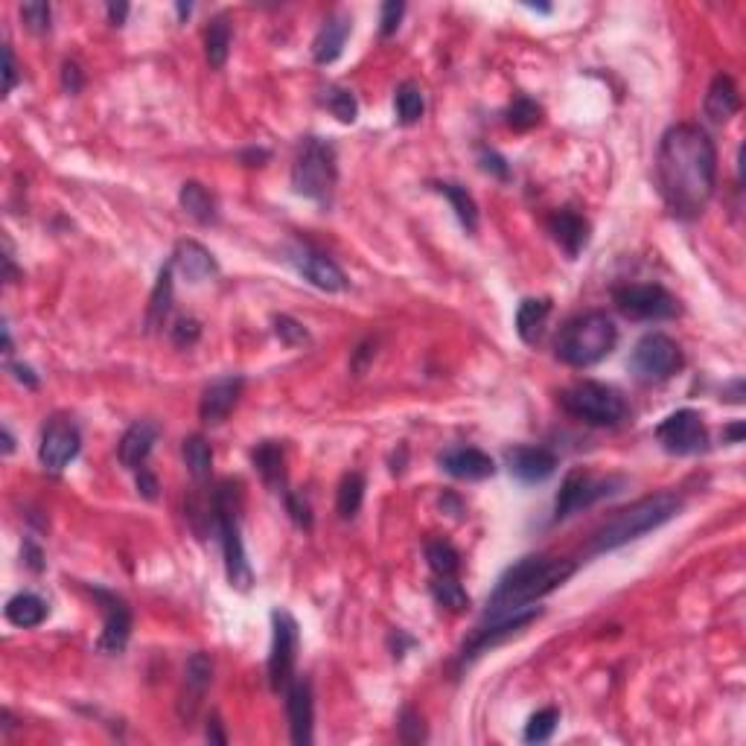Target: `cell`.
Returning <instances> with one entry per match:
<instances>
[{"instance_id":"obj_1","label":"cell","mask_w":746,"mask_h":746,"mask_svg":"<svg viewBox=\"0 0 746 746\" xmlns=\"http://www.w3.org/2000/svg\"><path fill=\"white\" fill-rule=\"evenodd\" d=\"M656 181L677 219H697L709 207L717 181V152L700 126H671L656 155Z\"/></svg>"},{"instance_id":"obj_2","label":"cell","mask_w":746,"mask_h":746,"mask_svg":"<svg viewBox=\"0 0 746 746\" xmlns=\"http://www.w3.org/2000/svg\"><path fill=\"white\" fill-rule=\"evenodd\" d=\"M575 575V563L563 557H548V554H528L516 560L505 575L499 577L493 595L487 598L484 621H496L513 612L525 610L537 604L548 592L563 586Z\"/></svg>"},{"instance_id":"obj_3","label":"cell","mask_w":746,"mask_h":746,"mask_svg":"<svg viewBox=\"0 0 746 746\" xmlns=\"http://www.w3.org/2000/svg\"><path fill=\"white\" fill-rule=\"evenodd\" d=\"M679 513H682V499H679L677 493H653V496H645V499L633 502L630 508L615 510L610 519L592 534L586 554L598 557V554L615 551V548L633 543V540H642L645 534L662 528V525H668L671 519H677Z\"/></svg>"},{"instance_id":"obj_4","label":"cell","mask_w":746,"mask_h":746,"mask_svg":"<svg viewBox=\"0 0 746 746\" xmlns=\"http://www.w3.org/2000/svg\"><path fill=\"white\" fill-rule=\"evenodd\" d=\"M618 341V330L607 312H583L563 324L554 341V353L569 368H592L610 356Z\"/></svg>"},{"instance_id":"obj_5","label":"cell","mask_w":746,"mask_h":746,"mask_svg":"<svg viewBox=\"0 0 746 746\" xmlns=\"http://www.w3.org/2000/svg\"><path fill=\"white\" fill-rule=\"evenodd\" d=\"M210 499H213V528L219 531V540H222L228 583L239 592H248L254 583V572H251L242 534H239V508H242L239 484L237 481H222Z\"/></svg>"},{"instance_id":"obj_6","label":"cell","mask_w":746,"mask_h":746,"mask_svg":"<svg viewBox=\"0 0 746 746\" xmlns=\"http://www.w3.org/2000/svg\"><path fill=\"white\" fill-rule=\"evenodd\" d=\"M336 181H339V164H336L333 143L321 137H306L292 164L295 193L318 204H330L336 193Z\"/></svg>"},{"instance_id":"obj_7","label":"cell","mask_w":746,"mask_h":746,"mask_svg":"<svg viewBox=\"0 0 746 746\" xmlns=\"http://www.w3.org/2000/svg\"><path fill=\"white\" fill-rule=\"evenodd\" d=\"M557 403L560 408L575 417L580 423H589V426H621L627 420V403L621 397V391H615L612 385H604V382H577V385H569L557 394Z\"/></svg>"},{"instance_id":"obj_8","label":"cell","mask_w":746,"mask_h":746,"mask_svg":"<svg viewBox=\"0 0 746 746\" xmlns=\"http://www.w3.org/2000/svg\"><path fill=\"white\" fill-rule=\"evenodd\" d=\"M627 368L636 382L656 385V382L671 379L682 368V350L677 341L665 333H647L645 339H639V344L633 347Z\"/></svg>"},{"instance_id":"obj_9","label":"cell","mask_w":746,"mask_h":746,"mask_svg":"<svg viewBox=\"0 0 746 746\" xmlns=\"http://www.w3.org/2000/svg\"><path fill=\"white\" fill-rule=\"evenodd\" d=\"M615 309L630 321H668L679 315V301L659 283H627L612 289Z\"/></svg>"},{"instance_id":"obj_10","label":"cell","mask_w":746,"mask_h":746,"mask_svg":"<svg viewBox=\"0 0 746 746\" xmlns=\"http://www.w3.org/2000/svg\"><path fill=\"white\" fill-rule=\"evenodd\" d=\"M624 484H627V481H624L621 475L595 478V475L586 473V470H572V473L563 478L560 493H557V499H554V519L560 522V519H569V516H575L580 510L592 508L595 502L621 493Z\"/></svg>"},{"instance_id":"obj_11","label":"cell","mask_w":746,"mask_h":746,"mask_svg":"<svg viewBox=\"0 0 746 746\" xmlns=\"http://www.w3.org/2000/svg\"><path fill=\"white\" fill-rule=\"evenodd\" d=\"M540 615H543V610H540L537 604H531V607H525V610L513 612V615H505V618L484 621L481 627H475L473 636H470V639L461 645V650H458V665L464 668V665L475 662L481 653H487L490 647L508 642L510 636H516V633H522L525 627H531Z\"/></svg>"},{"instance_id":"obj_12","label":"cell","mask_w":746,"mask_h":746,"mask_svg":"<svg viewBox=\"0 0 746 746\" xmlns=\"http://www.w3.org/2000/svg\"><path fill=\"white\" fill-rule=\"evenodd\" d=\"M298 662V621L286 610L272 612V653H269V685L272 691H286L295 679Z\"/></svg>"},{"instance_id":"obj_13","label":"cell","mask_w":746,"mask_h":746,"mask_svg":"<svg viewBox=\"0 0 746 746\" xmlns=\"http://www.w3.org/2000/svg\"><path fill=\"white\" fill-rule=\"evenodd\" d=\"M656 441L662 443V449L671 455H697V452H706L709 432H706L700 411L679 408L656 426Z\"/></svg>"},{"instance_id":"obj_14","label":"cell","mask_w":746,"mask_h":746,"mask_svg":"<svg viewBox=\"0 0 746 746\" xmlns=\"http://www.w3.org/2000/svg\"><path fill=\"white\" fill-rule=\"evenodd\" d=\"M94 598H97L102 618H105L97 647H100L102 653H108V656H117V653L126 650L129 636H132V610H129V604L120 595L105 592V589H94Z\"/></svg>"},{"instance_id":"obj_15","label":"cell","mask_w":746,"mask_h":746,"mask_svg":"<svg viewBox=\"0 0 746 746\" xmlns=\"http://www.w3.org/2000/svg\"><path fill=\"white\" fill-rule=\"evenodd\" d=\"M79 449H82L79 429H76L70 420H50V423L44 426V435H41L38 461H41L44 470L62 473L70 461L79 455Z\"/></svg>"},{"instance_id":"obj_16","label":"cell","mask_w":746,"mask_h":746,"mask_svg":"<svg viewBox=\"0 0 746 746\" xmlns=\"http://www.w3.org/2000/svg\"><path fill=\"white\" fill-rule=\"evenodd\" d=\"M210 682H213V659L199 650L184 665V685H181V694H178V720L184 726H190L196 720L204 697H207Z\"/></svg>"},{"instance_id":"obj_17","label":"cell","mask_w":746,"mask_h":746,"mask_svg":"<svg viewBox=\"0 0 746 746\" xmlns=\"http://www.w3.org/2000/svg\"><path fill=\"white\" fill-rule=\"evenodd\" d=\"M289 263L304 274L315 289H324V292H341V289H347V277H344L339 266L327 254H321V251H315L309 245H295L289 251Z\"/></svg>"},{"instance_id":"obj_18","label":"cell","mask_w":746,"mask_h":746,"mask_svg":"<svg viewBox=\"0 0 746 746\" xmlns=\"http://www.w3.org/2000/svg\"><path fill=\"white\" fill-rule=\"evenodd\" d=\"M286 717H289V732L292 744H312V726H315V700H312V685L309 679L295 677L286 685Z\"/></svg>"},{"instance_id":"obj_19","label":"cell","mask_w":746,"mask_h":746,"mask_svg":"<svg viewBox=\"0 0 746 746\" xmlns=\"http://www.w3.org/2000/svg\"><path fill=\"white\" fill-rule=\"evenodd\" d=\"M242 388H245V379L242 376H219L213 379L202 394V403H199V417L207 426H219L228 420V414L237 408L239 397H242Z\"/></svg>"},{"instance_id":"obj_20","label":"cell","mask_w":746,"mask_h":746,"mask_svg":"<svg viewBox=\"0 0 746 746\" xmlns=\"http://www.w3.org/2000/svg\"><path fill=\"white\" fill-rule=\"evenodd\" d=\"M505 464L510 475L525 484H540L557 473V455L545 446H513L505 452Z\"/></svg>"},{"instance_id":"obj_21","label":"cell","mask_w":746,"mask_h":746,"mask_svg":"<svg viewBox=\"0 0 746 746\" xmlns=\"http://www.w3.org/2000/svg\"><path fill=\"white\" fill-rule=\"evenodd\" d=\"M441 470H446L452 478H461V481H484V478L496 473V464L481 449L455 446V449H446L441 455Z\"/></svg>"},{"instance_id":"obj_22","label":"cell","mask_w":746,"mask_h":746,"mask_svg":"<svg viewBox=\"0 0 746 746\" xmlns=\"http://www.w3.org/2000/svg\"><path fill=\"white\" fill-rule=\"evenodd\" d=\"M158 435H161V429H158V423H152V420H137V423H132V426L126 429V435L117 443V458H120V464H123L126 470H135V473L140 467H146V458H149L152 446L158 441Z\"/></svg>"},{"instance_id":"obj_23","label":"cell","mask_w":746,"mask_h":746,"mask_svg":"<svg viewBox=\"0 0 746 746\" xmlns=\"http://www.w3.org/2000/svg\"><path fill=\"white\" fill-rule=\"evenodd\" d=\"M170 263L172 269L181 272V277H187L190 283H202V280H207V277H213V274L219 272L213 254L204 248L202 242H196V239H181V242L175 245V251H172Z\"/></svg>"},{"instance_id":"obj_24","label":"cell","mask_w":746,"mask_h":746,"mask_svg":"<svg viewBox=\"0 0 746 746\" xmlns=\"http://www.w3.org/2000/svg\"><path fill=\"white\" fill-rule=\"evenodd\" d=\"M548 231H551V237L554 242L569 254V257H577L583 248H586V242H589V222L575 213V210H557L551 219H548Z\"/></svg>"},{"instance_id":"obj_25","label":"cell","mask_w":746,"mask_h":746,"mask_svg":"<svg viewBox=\"0 0 746 746\" xmlns=\"http://www.w3.org/2000/svg\"><path fill=\"white\" fill-rule=\"evenodd\" d=\"M347 35H350V18L347 15H333L321 24V30L312 41V56L318 65H333L344 53V44H347Z\"/></svg>"},{"instance_id":"obj_26","label":"cell","mask_w":746,"mask_h":746,"mask_svg":"<svg viewBox=\"0 0 746 746\" xmlns=\"http://www.w3.org/2000/svg\"><path fill=\"white\" fill-rule=\"evenodd\" d=\"M251 461H254V470L260 473V478L266 481V487L272 493H286V455H283V446H277L274 441H263L260 446H254L251 452Z\"/></svg>"},{"instance_id":"obj_27","label":"cell","mask_w":746,"mask_h":746,"mask_svg":"<svg viewBox=\"0 0 746 746\" xmlns=\"http://www.w3.org/2000/svg\"><path fill=\"white\" fill-rule=\"evenodd\" d=\"M738 108H741V97H738V88H735L732 76L717 73L709 94H706V117L712 123H726V120H732L738 114Z\"/></svg>"},{"instance_id":"obj_28","label":"cell","mask_w":746,"mask_h":746,"mask_svg":"<svg viewBox=\"0 0 746 746\" xmlns=\"http://www.w3.org/2000/svg\"><path fill=\"white\" fill-rule=\"evenodd\" d=\"M551 315V301L548 298H525L516 309V333L525 344H537L543 339L545 321Z\"/></svg>"},{"instance_id":"obj_29","label":"cell","mask_w":746,"mask_h":746,"mask_svg":"<svg viewBox=\"0 0 746 746\" xmlns=\"http://www.w3.org/2000/svg\"><path fill=\"white\" fill-rule=\"evenodd\" d=\"M178 202H181L187 216H193L202 225H213L219 219V207H216L213 193L204 184H199V181H184L181 193H178Z\"/></svg>"},{"instance_id":"obj_30","label":"cell","mask_w":746,"mask_h":746,"mask_svg":"<svg viewBox=\"0 0 746 746\" xmlns=\"http://www.w3.org/2000/svg\"><path fill=\"white\" fill-rule=\"evenodd\" d=\"M172 263H167L161 272H158V280H155V289H152V298H149V309H146V330L155 333L167 324V315L172 309Z\"/></svg>"},{"instance_id":"obj_31","label":"cell","mask_w":746,"mask_h":746,"mask_svg":"<svg viewBox=\"0 0 746 746\" xmlns=\"http://www.w3.org/2000/svg\"><path fill=\"white\" fill-rule=\"evenodd\" d=\"M6 621L21 627V630H33L44 618H47V604L33 595V592H18L6 601Z\"/></svg>"},{"instance_id":"obj_32","label":"cell","mask_w":746,"mask_h":746,"mask_svg":"<svg viewBox=\"0 0 746 746\" xmlns=\"http://www.w3.org/2000/svg\"><path fill=\"white\" fill-rule=\"evenodd\" d=\"M204 56H207V65L213 70L225 68L228 56H231V24L225 15H216L207 30H204Z\"/></svg>"},{"instance_id":"obj_33","label":"cell","mask_w":746,"mask_h":746,"mask_svg":"<svg viewBox=\"0 0 746 746\" xmlns=\"http://www.w3.org/2000/svg\"><path fill=\"white\" fill-rule=\"evenodd\" d=\"M435 190L441 193L446 202L452 204V210H455V216L461 219V225L475 234L478 231V207H475V199L467 193V187H461V184H455V181H438L435 184Z\"/></svg>"},{"instance_id":"obj_34","label":"cell","mask_w":746,"mask_h":746,"mask_svg":"<svg viewBox=\"0 0 746 746\" xmlns=\"http://www.w3.org/2000/svg\"><path fill=\"white\" fill-rule=\"evenodd\" d=\"M181 458H184L187 470H190V475L196 481H207L210 473H213V449H210V443L204 441L202 435L184 438V443H181Z\"/></svg>"},{"instance_id":"obj_35","label":"cell","mask_w":746,"mask_h":746,"mask_svg":"<svg viewBox=\"0 0 746 746\" xmlns=\"http://www.w3.org/2000/svg\"><path fill=\"white\" fill-rule=\"evenodd\" d=\"M365 475L362 473H347L339 481V490H336V510H339L341 519H353L359 508H362V499H365Z\"/></svg>"},{"instance_id":"obj_36","label":"cell","mask_w":746,"mask_h":746,"mask_svg":"<svg viewBox=\"0 0 746 746\" xmlns=\"http://www.w3.org/2000/svg\"><path fill=\"white\" fill-rule=\"evenodd\" d=\"M394 111H397V120L403 126H414L420 123L423 111H426V100H423V91L417 82H403L394 94Z\"/></svg>"},{"instance_id":"obj_37","label":"cell","mask_w":746,"mask_h":746,"mask_svg":"<svg viewBox=\"0 0 746 746\" xmlns=\"http://www.w3.org/2000/svg\"><path fill=\"white\" fill-rule=\"evenodd\" d=\"M426 560L429 569L438 577H455L461 569V554L455 551V545L446 540H429L426 543Z\"/></svg>"},{"instance_id":"obj_38","label":"cell","mask_w":746,"mask_h":746,"mask_svg":"<svg viewBox=\"0 0 746 746\" xmlns=\"http://www.w3.org/2000/svg\"><path fill=\"white\" fill-rule=\"evenodd\" d=\"M432 598L452 612H464L470 607V595L464 592V586L455 577H438L432 583Z\"/></svg>"},{"instance_id":"obj_39","label":"cell","mask_w":746,"mask_h":746,"mask_svg":"<svg viewBox=\"0 0 746 746\" xmlns=\"http://www.w3.org/2000/svg\"><path fill=\"white\" fill-rule=\"evenodd\" d=\"M505 117H508L510 129L528 132V129H534L543 120V108L534 100H528V97H516V100L510 102L508 111H505Z\"/></svg>"},{"instance_id":"obj_40","label":"cell","mask_w":746,"mask_h":746,"mask_svg":"<svg viewBox=\"0 0 746 746\" xmlns=\"http://www.w3.org/2000/svg\"><path fill=\"white\" fill-rule=\"evenodd\" d=\"M324 105L333 111V117H339L341 123H356V117H359V102L353 97V91L339 88V85H330L324 91Z\"/></svg>"},{"instance_id":"obj_41","label":"cell","mask_w":746,"mask_h":746,"mask_svg":"<svg viewBox=\"0 0 746 746\" xmlns=\"http://www.w3.org/2000/svg\"><path fill=\"white\" fill-rule=\"evenodd\" d=\"M557 723H560V712L557 709H540L537 714H531L528 726H525V744H545L554 732H557Z\"/></svg>"},{"instance_id":"obj_42","label":"cell","mask_w":746,"mask_h":746,"mask_svg":"<svg viewBox=\"0 0 746 746\" xmlns=\"http://www.w3.org/2000/svg\"><path fill=\"white\" fill-rule=\"evenodd\" d=\"M274 336L286 347H306L309 344V333H306L304 324L289 318V315H274Z\"/></svg>"},{"instance_id":"obj_43","label":"cell","mask_w":746,"mask_h":746,"mask_svg":"<svg viewBox=\"0 0 746 746\" xmlns=\"http://www.w3.org/2000/svg\"><path fill=\"white\" fill-rule=\"evenodd\" d=\"M21 18H24V24H27L33 33H50V18H53L50 3H41V0L24 3V6H21Z\"/></svg>"},{"instance_id":"obj_44","label":"cell","mask_w":746,"mask_h":746,"mask_svg":"<svg viewBox=\"0 0 746 746\" xmlns=\"http://www.w3.org/2000/svg\"><path fill=\"white\" fill-rule=\"evenodd\" d=\"M397 726H400V741H403V744H420V741H426L423 717L414 712V709H403Z\"/></svg>"},{"instance_id":"obj_45","label":"cell","mask_w":746,"mask_h":746,"mask_svg":"<svg viewBox=\"0 0 746 746\" xmlns=\"http://www.w3.org/2000/svg\"><path fill=\"white\" fill-rule=\"evenodd\" d=\"M283 502H286V510H289V516H292V522L298 525V528H304L309 531L312 528V508H309V502H306L301 493H283Z\"/></svg>"},{"instance_id":"obj_46","label":"cell","mask_w":746,"mask_h":746,"mask_svg":"<svg viewBox=\"0 0 746 746\" xmlns=\"http://www.w3.org/2000/svg\"><path fill=\"white\" fill-rule=\"evenodd\" d=\"M403 12H406V6L397 3V0L382 3V12H379V33H382V38H391L397 33V27L403 21Z\"/></svg>"},{"instance_id":"obj_47","label":"cell","mask_w":746,"mask_h":746,"mask_svg":"<svg viewBox=\"0 0 746 746\" xmlns=\"http://www.w3.org/2000/svg\"><path fill=\"white\" fill-rule=\"evenodd\" d=\"M170 336L178 347H193L199 341V336H202V324L196 318H178Z\"/></svg>"},{"instance_id":"obj_48","label":"cell","mask_w":746,"mask_h":746,"mask_svg":"<svg viewBox=\"0 0 746 746\" xmlns=\"http://www.w3.org/2000/svg\"><path fill=\"white\" fill-rule=\"evenodd\" d=\"M481 170H487V172H493L496 178H510V170H508V161L499 155V152H493V149H481Z\"/></svg>"},{"instance_id":"obj_49","label":"cell","mask_w":746,"mask_h":746,"mask_svg":"<svg viewBox=\"0 0 746 746\" xmlns=\"http://www.w3.org/2000/svg\"><path fill=\"white\" fill-rule=\"evenodd\" d=\"M3 76H6V85H3V97L12 94V88L18 85V68H15V53L9 44H3Z\"/></svg>"},{"instance_id":"obj_50","label":"cell","mask_w":746,"mask_h":746,"mask_svg":"<svg viewBox=\"0 0 746 746\" xmlns=\"http://www.w3.org/2000/svg\"><path fill=\"white\" fill-rule=\"evenodd\" d=\"M137 493H140L143 499H149V502L158 499V478H155V473H149L146 467L137 470Z\"/></svg>"},{"instance_id":"obj_51","label":"cell","mask_w":746,"mask_h":746,"mask_svg":"<svg viewBox=\"0 0 746 746\" xmlns=\"http://www.w3.org/2000/svg\"><path fill=\"white\" fill-rule=\"evenodd\" d=\"M82 70L76 68L73 62H65V68H62V85H65V91L68 94H79L82 91Z\"/></svg>"},{"instance_id":"obj_52","label":"cell","mask_w":746,"mask_h":746,"mask_svg":"<svg viewBox=\"0 0 746 746\" xmlns=\"http://www.w3.org/2000/svg\"><path fill=\"white\" fill-rule=\"evenodd\" d=\"M204 738H207L210 744H228V735L222 732V720H219V714H213V717L207 720Z\"/></svg>"},{"instance_id":"obj_53","label":"cell","mask_w":746,"mask_h":746,"mask_svg":"<svg viewBox=\"0 0 746 746\" xmlns=\"http://www.w3.org/2000/svg\"><path fill=\"white\" fill-rule=\"evenodd\" d=\"M9 371L15 373V379H18V382H24L27 388H38V376H35L27 365H9Z\"/></svg>"},{"instance_id":"obj_54","label":"cell","mask_w":746,"mask_h":746,"mask_svg":"<svg viewBox=\"0 0 746 746\" xmlns=\"http://www.w3.org/2000/svg\"><path fill=\"white\" fill-rule=\"evenodd\" d=\"M126 15H129V6H126V3H108V18H111L114 27H123Z\"/></svg>"},{"instance_id":"obj_55","label":"cell","mask_w":746,"mask_h":746,"mask_svg":"<svg viewBox=\"0 0 746 746\" xmlns=\"http://www.w3.org/2000/svg\"><path fill=\"white\" fill-rule=\"evenodd\" d=\"M27 563H30V569H33V572H41V569H44V563H41V551H38L33 543H27Z\"/></svg>"},{"instance_id":"obj_56","label":"cell","mask_w":746,"mask_h":746,"mask_svg":"<svg viewBox=\"0 0 746 746\" xmlns=\"http://www.w3.org/2000/svg\"><path fill=\"white\" fill-rule=\"evenodd\" d=\"M726 438H729V443H741L744 441V423L741 420H735L729 429H726Z\"/></svg>"},{"instance_id":"obj_57","label":"cell","mask_w":746,"mask_h":746,"mask_svg":"<svg viewBox=\"0 0 746 746\" xmlns=\"http://www.w3.org/2000/svg\"><path fill=\"white\" fill-rule=\"evenodd\" d=\"M12 449H15V438H12V432H9V429L3 426V452L9 455Z\"/></svg>"}]
</instances>
